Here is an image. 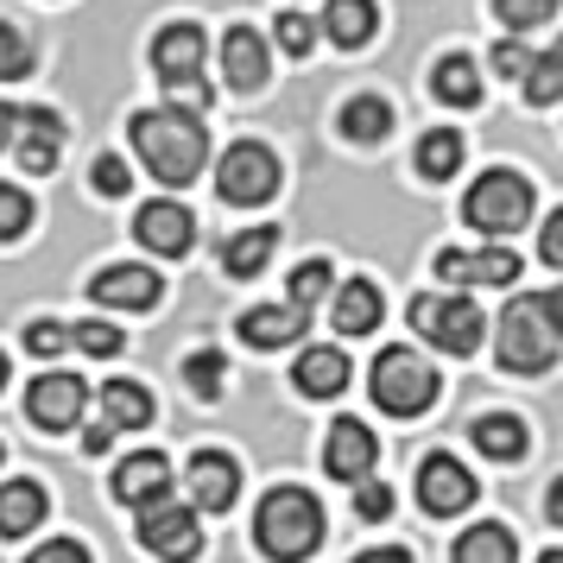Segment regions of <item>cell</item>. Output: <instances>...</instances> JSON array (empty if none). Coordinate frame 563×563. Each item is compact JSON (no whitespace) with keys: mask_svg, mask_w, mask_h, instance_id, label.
Returning <instances> with one entry per match:
<instances>
[{"mask_svg":"<svg viewBox=\"0 0 563 563\" xmlns=\"http://www.w3.org/2000/svg\"><path fill=\"white\" fill-rule=\"evenodd\" d=\"M133 153L146 158V172L158 184H190L203 178V158H209V133L197 108H146L133 114Z\"/></svg>","mask_w":563,"mask_h":563,"instance_id":"6da1fadb","label":"cell"},{"mask_svg":"<svg viewBox=\"0 0 563 563\" xmlns=\"http://www.w3.org/2000/svg\"><path fill=\"white\" fill-rule=\"evenodd\" d=\"M254 544L273 563H298L323 544V507L310 487H273L254 512Z\"/></svg>","mask_w":563,"mask_h":563,"instance_id":"7a4b0ae2","label":"cell"},{"mask_svg":"<svg viewBox=\"0 0 563 563\" xmlns=\"http://www.w3.org/2000/svg\"><path fill=\"white\" fill-rule=\"evenodd\" d=\"M558 317H551V305L544 298H512L507 310H500V330H494V355H500V367L507 374H544L551 361H558Z\"/></svg>","mask_w":563,"mask_h":563,"instance_id":"3957f363","label":"cell"},{"mask_svg":"<svg viewBox=\"0 0 563 563\" xmlns=\"http://www.w3.org/2000/svg\"><path fill=\"white\" fill-rule=\"evenodd\" d=\"M367 393L393 418H424L437 399V367L418 349H380L374 355V374H367Z\"/></svg>","mask_w":563,"mask_h":563,"instance_id":"277c9868","label":"cell"},{"mask_svg":"<svg viewBox=\"0 0 563 563\" xmlns=\"http://www.w3.org/2000/svg\"><path fill=\"white\" fill-rule=\"evenodd\" d=\"M462 216L487 241H512L532 222V184L519 178V172H482V178L468 184V197H462Z\"/></svg>","mask_w":563,"mask_h":563,"instance_id":"5b68a950","label":"cell"},{"mask_svg":"<svg viewBox=\"0 0 563 563\" xmlns=\"http://www.w3.org/2000/svg\"><path fill=\"white\" fill-rule=\"evenodd\" d=\"M411 330L418 335H431L443 355H475L482 349V335H487V323H482V310H475V298L468 291H450V298H411Z\"/></svg>","mask_w":563,"mask_h":563,"instance_id":"8992f818","label":"cell"},{"mask_svg":"<svg viewBox=\"0 0 563 563\" xmlns=\"http://www.w3.org/2000/svg\"><path fill=\"white\" fill-rule=\"evenodd\" d=\"M216 190H222V203L260 209L279 190V158L266 153L260 140H234L229 153L216 158Z\"/></svg>","mask_w":563,"mask_h":563,"instance_id":"52a82bcc","label":"cell"},{"mask_svg":"<svg viewBox=\"0 0 563 563\" xmlns=\"http://www.w3.org/2000/svg\"><path fill=\"white\" fill-rule=\"evenodd\" d=\"M140 544H146L158 563H190L203 551V512L158 500V507L140 512Z\"/></svg>","mask_w":563,"mask_h":563,"instance_id":"ba28073f","label":"cell"},{"mask_svg":"<svg viewBox=\"0 0 563 563\" xmlns=\"http://www.w3.org/2000/svg\"><path fill=\"white\" fill-rule=\"evenodd\" d=\"M519 266L526 260L512 254V247H500V241H487V247H443L437 254V273L456 285V291H468V285H512Z\"/></svg>","mask_w":563,"mask_h":563,"instance_id":"9c48e42d","label":"cell"},{"mask_svg":"<svg viewBox=\"0 0 563 563\" xmlns=\"http://www.w3.org/2000/svg\"><path fill=\"white\" fill-rule=\"evenodd\" d=\"M82 406H89L82 374H38L32 393H26V411H32V424H38V431H77Z\"/></svg>","mask_w":563,"mask_h":563,"instance_id":"30bf717a","label":"cell"},{"mask_svg":"<svg viewBox=\"0 0 563 563\" xmlns=\"http://www.w3.org/2000/svg\"><path fill=\"white\" fill-rule=\"evenodd\" d=\"M418 507L437 512V519H456V512L475 507V475L462 468L456 456H424V468H418Z\"/></svg>","mask_w":563,"mask_h":563,"instance_id":"8fae6325","label":"cell"},{"mask_svg":"<svg viewBox=\"0 0 563 563\" xmlns=\"http://www.w3.org/2000/svg\"><path fill=\"white\" fill-rule=\"evenodd\" d=\"M203 57H209V45L190 20H178V26H165L153 38V70L165 89H197L203 82Z\"/></svg>","mask_w":563,"mask_h":563,"instance_id":"7c38bea8","label":"cell"},{"mask_svg":"<svg viewBox=\"0 0 563 563\" xmlns=\"http://www.w3.org/2000/svg\"><path fill=\"white\" fill-rule=\"evenodd\" d=\"M133 234H140V247L158 260H178L190 241H197V216L178 203V197H153V203L140 209V222H133Z\"/></svg>","mask_w":563,"mask_h":563,"instance_id":"4fadbf2b","label":"cell"},{"mask_svg":"<svg viewBox=\"0 0 563 563\" xmlns=\"http://www.w3.org/2000/svg\"><path fill=\"white\" fill-rule=\"evenodd\" d=\"M184 487H190V507L197 512H229L234 494H241V468H234L229 450H197L190 468H184Z\"/></svg>","mask_w":563,"mask_h":563,"instance_id":"5bb4252c","label":"cell"},{"mask_svg":"<svg viewBox=\"0 0 563 563\" xmlns=\"http://www.w3.org/2000/svg\"><path fill=\"white\" fill-rule=\"evenodd\" d=\"M172 482H178V475H172V462L158 456V450H133V456L114 468V500L146 512V507H158V500H172Z\"/></svg>","mask_w":563,"mask_h":563,"instance_id":"9a60e30c","label":"cell"},{"mask_svg":"<svg viewBox=\"0 0 563 563\" xmlns=\"http://www.w3.org/2000/svg\"><path fill=\"white\" fill-rule=\"evenodd\" d=\"M57 153H64V121L52 108H20V128H13V158L26 165L32 178L57 172Z\"/></svg>","mask_w":563,"mask_h":563,"instance_id":"2e32d148","label":"cell"},{"mask_svg":"<svg viewBox=\"0 0 563 563\" xmlns=\"http://www.w3.org/2000/svg\"><path fill=\"white\" fill-rule=\"evenodd\" d=\"M374 456H380L374 431H367L361 418H335V424H330V443H323V468H330L335 482L355 487L361 475H374Z\"/></svg>","mask_w":563,"mask_h":563,"instance_id":"e0dca14e","label":"cell"},{"mask_svg":"<svg viewBox=\"0 0 563 563\" xmlns=\"http://www.w3.org/2000/svg\"><path fill=\"white\" fill-rule=\"evenodd\" d=\"M158 291H165L158 273L153 266H133V260L128 266H102V273L89 279V298L102 310H146V305H158Z\"/></svg>","mask_w":563,"mask_h":563,"instance_id":"ac0fdd59","label":"cell"},{"mask_svg":"<svg viewBox=\"0 0 563 563\" xmlns=\"http://www.w3.org/2000/svg\"><path fill=\"white\" fill-rule=\"evenodd\" d=\"M222 77H229V89H266V77H273V57H266V38H260L254 26H229V38H222Z\"/></svg>","mask_w":563,"mask_h":563,"instance_id":"d6986e66","label":"cell"},{"mask_svg":"<svg viewBox=\"0 0 563 563\" xmlns=\"http://www.w3.org/2000/svg\"><path fill=\"white\" fill-rule=\"evenodd\" d=\"M330 317H335V330L342 335H374L380 330V317H386L380 285L374 279H342L330 291Z\"/></svg>","mask_w":563,"mask_h":563,"instance_id":"ffe728a7","label":"cell"},{"mask_svg":"<svg viewBox=\"0 0 563 563\" xmlns=\"http://www.w3.org/2000/svg\"><path fill=\"white\" fill-rule=\"evenodd\" d=\"M310 330V310L298 305H260V310H241V342L247 349H285Z\"/></svg>","mask_w":563,"mask_h":563,"instance_id":"44dd1931","label":"cell"},{"mask_svg":"<svg viewBox=\"0 0 563 563\" xmlns=\"http://www.w3.org/2000/svg\"><path fill=\"white\" fill-rule=\"evenodd\" d=\"M349 374H355V367H349V355H342V349H330V342H323V349H305V355H298V367H291V380H298V393H305V399H335V393L349 386Z\"/></svg>","mask_w":563,"mask_h":563,"instance_id":"7402d4cb","label":"cell"},{"mask_svg":"<svg viewBox=\"0 0 563 563\" xmlns=\"http://www.w3.org/2000/svg\"><path fill=\"white\" fill-rule=\"evenodd\" d=\"M323 32H330L342 52H361V45L380 32V7H374V0H330V7H323Z\"/></svg>","mask_w":563,"mask_h":563,"instance_id":"603a6c76","label":"cell"},{"mask_svg":"<svg viewBox=\"0 0 563 563\" xmlns=\"http://www.w3.org/2000/svg\"><path fill=\"white\" fill-rule=\"evenodd\" d=\"M102 424L108 431H146L153 424V393L140 380H108L102 386Z\"/></svg>","mask_w":563,"mask_h":563,"instance_id":"cb8c5ba5","label":"cell"},{"mask_svg":"<svg viewBox=\"0 0 563 563\" xmlns=\"http://www.w3.org/2000/svg\"><path fill=\"white\" fill-rule=\"evenodd\" d=\"M468 437H475V450H482L487 462H519L526 456V424H519L512 411H482Z\"/></svg>","mask_w":563,"mask_h":563,"instance_id":"d4e9b609","label":"cell"},{"mask_svg":"<svg viewBox=\"0 0 563 563\" xmlns=\"http://www.w3.org/2000/svg\"><path fill=\"white\" fill-rule=\"evenodd\" d=\"M45 487L38 482H7L0 487V538H26L38 519H45Z\"/></svg>","mask_w":563,"mask_h":563,"instance_id":"484cf974","label":"cell"},{"mask_svg":"<svg viewBox=\"0 0 563 563\" xmlns=\"http://www.w3.org/2000/svg\"><path fill=\"white\" fill-rule=\"evenodd\" d=\"M273 247H279V229H241L234 241H222V266H229L234 279H254V273H266V260H273Z\"/></svg>","mask_w":563,"mask_h":563,"instance_id":"4316f807","label":"cell"},{"mask_svg":"<svg viewBox=\"0 0 563 563\" xmlns=\"http://www.w3.org/2000/svg\"><path fill=\"white\" fill-rule=\"evenodd\" d=\"M512 558H519V544H512V532L494 526V519L468 526V532L456 538V551H450V563H512Z\"/></svg>","mask_w":563,"mask_h":563,"instance_id":"83f0119b","label":"cell"},{"mask_svg":"<svg viewBox=\"0 0 563 563\" xmlns=\"http://www.w3.org/2000/svg\"><path fill=\"white\" fill-rule=\"evenodd\" d=\"M431 89H437L443 108H475L482 102V70H475L468 57H443V64L431 70Z\"/></svg>","mask_w":563,"mask_h":563,"instance_id":"f1b7e54d","label":"cell"},{"mask_svg":"<svg viewBox=\"0 0 563 563\" xmlns=\"http://www.w3.org/2000/svg\"><path fill=\"white\" fill-rule=\"evenodd\" d=\"M342 133L355 140V146H380L386 133H393V108L380 96H355V102L342 108Z\"/></svg>","mask_w":563,"mask_h":563,"instance_id":"f546056e","label":"cell"},{"mask_svg":"<svg viewBox=\"0 0 563 563\" xmlns=\"http://www.w3.org/2000/svg\"><path fill=\"white\" fill-rule=\"evenodd\" d=\"M456 165H462V133L437 128V133L418 140V172H424V178H456Z\"/></svg>","mask_w":563,"mask_h":563,"instance_id":"4dcf8cb0","label":"cell"},{"mask_svg":"<svg viewBox=\"0 0 563 563\" xmlns=\"http://www.w3.org/2000/svg\"><path fill=\"white\" fill-rule=\"evenodd\" d=\"M519 82H526V102H532V108H551L563 96V57L558 52L532 57V70H526Z\"/></svg>","mask_w":563,"mask_h":563,"instance_id":"1f68e13d","label":"cell"},{"mask_svg":"<svg viewBox=\"0 0 563 563\" xmlns=\"http://www.w3.org/2000/svg\"><path fill=\"white\" fill-rule=\"evenodd\" d=\"M335 291V273H330V260H305L298 273H291V305L298 310H317L323 298Z\"/></svg>","mask_w":563,"mask_h":563,"instance_id":"d6a6232c","label":"cell"},{"mask_svg":"<svg viewBox=\"0 0 563 563\" xmlns=\"http://www.w3.org/2000/svg\"><path fill=\"white\" fill-rule=\"evenodd\" d=\"M26 234H32V197L0 184V241H26Z\"/></svg>","mask_w":563,"mask_h":563,"instance_id":"836d02e7","label":"cell"},{"mask_svg":"<svg viewBox=\"0 0 563 563\" xmlns=\"http://www.w3.org/2000/svg\"><path fill=\"white\" fill-rule=\"evenodd\" d=\"M20 77H32V45L20 26L0 20V82H20Z\"/></svg>","mask_w":563,"mask_h":563,"instance_id":"e575fe53","label":"cell"},{"mask_svg":"<svg viewBox=\"0 0 563 563\" xmlns=\"http://www.w3.org/2000/svg\"><path fill=\"white\" fill-rule=\"evenodd\" d=\"M494 13H500L507 32H532V26H544V20L558 13V0H494Z\"/></svg>","mask_w":563,"mask_h":563,"instance_id":"d590c367","label":"cell"},{"mask_svg":"<svg viewBox=\"0 0 563 563\" xmlns=\"http://www.w3.org/2000/svg\"><path fill=\"white\" fill-rule=\"evenodd\" d=\"M184 380H190L197 399H216V393H222V355H216V349H197V355L184 361Z\"/></svg>","mask_w":563,"mask_h":563,"instance_id":"8d00e7d4","label":"cell"},{"mask_svg":"<svg viewBox=\"0 0 563 563\" xmlns=\"http://www.w3.org/2000/svg\"><path fill=\"white\" fill-rule=\"evenodd\" d=\"M70 342H77L82 355H96V361L121 355V330H114V323H102V317H89V323H77V330H70Z\"/></svg>","mask_w":563,"mask_h":563,"instance_id":"74e56055","label":"cell"},{"mask_svg":"<svg viewBox=\"0 0 563 563\" xmlns=\"http://www.w3.org/2000/svg\"><path fill=\"white\" fill-rule=\"evenodd\" d=\"M273 38L285 45V57H310V45H317V26H310L305 13L291 7V13H279V26H273Z\"/></svg>","mask_w":563,"mask_h":563,"instance_id":"f35d334b","label":"cell"},{"mask_svg":"<svg viewBox=\"0 0 563 563\" xmlns=\"http://www.w3.org/2000/svg\"><path fill=\"white\" fill-rule=\"evenodd\" d=\"M355 512L361 519H386V512H393V487L374 482V475H361L355 482Z\"/></svg>","mask_w":563,"mask_h":563,"instance_id":"ab89813d","label":"cell"},{"mask_svg":"<svg viewBox=\"0 0 563 563\" xmlns=\"http://www.w3.org/2000/svg\"><path fill=\"white\" fill-rule=\"evenodd\" d=\"M487 57H494V70H500V77H526L538 52H526V45H519V32H512V38H500V45H494Z\"/></svg>","mask_w":563,"mask_h":563,"instance_id":"60d3db41","label":"cell"},{"mask_svg":"<svg viewBox=\"0 0 563 563\" xmlns=\"http://www.w3.org/2000/svg\"><path fill=\"white\" fill-rule=\"evenodd\" d=\"M89 184H96L102 197H128V165H121L114 153H102L96 158V172H89Z\"/></svg>","mask_w":563,"mask_h":563,"instance_id":"b9f144b4","label":"cell"},{"mask_svg":"<svg viewBox=\"0 0 563 563\" xmlns=\"http://www.w3.org/2000/svg\"><path fill=\"white\" fill-rule=\"evenodd\" d=\"M26 563H89V551H82L77 538H45Z\"/></svg>","mask_w":563,"mask_h":563,"instance_id":"7bdbcfd3","label":"cell"},{"mask_svg":"<svg viewBox=\"0 0 563 563\" xmlns=\"http://www.w3.org/2000/svg\"><path fill=\"white\" fill-rule=\"evenodd\" d=\"M538 260H551V266L563 273V209L544 216V229H538Z\"/></svg>","mask_w":563,"mask_h":563,"instance_id":"ee69618b","label":"cell"},{"mask_svg":"<svg viewBox=\"0 0 563 563\" xmlns=\"http://www.w3.org/2000/svg\"><path fill=\"white\" fill-rule=\"evenodd\" d=\"M64 342H70V330H64V323H32V330H26V349H32V355H45V361H52Z\"/></svg>","mask_w":563,"mask_h":563,"instance_id":"f6af8a7d","label":"cell"},{"mask_svg":"<svg viewBox=\"0 0 563 563\" xmlns=\"http://www.w3.org/2000/svg\"><path fill=\"white\" fill-rule=\"evenodd\" d=\"M108 443H114L108 424H89V431H82V450H89V456H108Z\"/></svg>","mask_w":563,"mask_h":563,"instance_id":"bcb514c9","label":"cell"},{"mask_svg":"<svg viewBox=\"0 0 563 563\" xmlns=\"http://www.w3.org/2000/svg\"><path fill=\"white\" fill-rule=\"evenodd\" d=\"M355 563H411V551H399V544H380V551H361Z\"/></svg>","mask_w":563,"mask_h":563,"instance_id":"7dc6e473","label":"cell"},{"mask_svg":"<svg viewBox=\"0 0 563 563\" xmlns=\"http://www.w3.org/2000/svg\"><path fill=\"white\" fill-rule=\"evenodd\" d=\"M13 128H20V108H7V102H0V153L13 146Z\"/></svg>","mask_w":563,"mask_h":563,"instance_id":"c3c4849f","label":"cell"},{"mask_svg":"<svg viewBox=\"0 0 563 563\" xmlns=\"http://www.w3.org/2000/svg\"><path fill=\"white\" fill-rule=\"evenodd\" d=\"M544 519L563 526V482H551V494H544Z\"/></svg>","mask_w":563,"mask_h":563,"instance_id":"681fc988","label":"cell"},{"mask_svg":"<svg viewBox=\"0 0 563 563\" xmlns=\"http://www.w3.org/2000/svg\"><path fill=\"white\" fill-rule=\"evenodd\" d=\"M544 305H551V317H558V330H563V285L558 291H544Z\"/></svg>","mask_w":563,"mask_h":563,"instance_id":"f907efd6","label":"cell"},{"mask_svg":"<svg viewBox=\"0 0 563 563\" xmlns=\"http://www.w3.org/2000/svg\"><path fill=\"white\" fill-rule=\"evenodd\" d=\"M538 563H563V551H544V558H538Z\"/></svg>","mask_w":563,"mask_h":563,"instance_id":"816d5d0a","label":"cell"},{"mask_svg":"<svg viewBox=\"0 0 563 563\" xmlns=\"http://www.w3.org/2000/svg\"><path fill=\"white\" fill-rule=\"evenodd\" d=\"M0 386H7V355H0Z\"/></svg>","mask_w":563,"mask_h":563,"instance_id":"f5cc1de1","label":"cell"},{"mask_svg":"<svg viewBox=\"0 0 563 563\" xmlns=\"http://www.w3.org/2000/svg\"><path fill=\"white\" fill-rule=\"evenodd\" d=\"M551 52H558V57H563V38H558V45H551Z\"/></svg>","mask_w":563,"mask_h":563,"instance_id":"db71d44e","label":"cell"},{"mask_svg":"<svg viewBox=\"0 0 563 563\" xmlns=\"http://www.w3.org/2000/svg\"><path fill=\"white\" fill-rule=\"evenodd\" d=\"M0 462H7V450H0Z\"/></svg>","mask_w":563,"mask_h":563,"instance_id":"11a10c76","label":"cell"}]
</instances>
